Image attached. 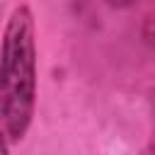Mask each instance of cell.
Instances as JSON below:
<instances>
[{"label": "cell", "mask_w": 155, "mask_h": 155, "mask_svg": "<svg viewBox=\"0 0 155 155\" xmlns=\"http://www.w3.org/2000/svg\"><path fill=\"white\" fill-rule=\"evenodd\" d=\"M111 7H128V5H133V0H107Z\"/></svg>", "instance_id": "2"}, {"label": "cell", "mask_w": 155, "mask_h": 155, "mask_svg": "<svg viewBox=\"0 0 155 155\" xmlns=\"http://www.w3.org/2000/svg\"><path fill=\"white\" fill-rule=\"evenodd\" d=\"M0 153H7V143H5V136L0 133Z\"/></svg>", "instance_id": "3"}, {"label": "cell", "mask_w": 155, "mask_h": 155, "mask_svg": "<svg viewBox=\"0 0 155 155\" xmlns=\"http://www.w3.org/2000/svg\"><path fill=\"white\" fill-rule=\"evenodd\" d=\"M36 41L29 7H17L5 27L0 53V116L12 140H19L34 116Z\"/></svg>", "instance_id": "1"}]
</instances>
